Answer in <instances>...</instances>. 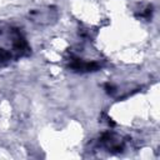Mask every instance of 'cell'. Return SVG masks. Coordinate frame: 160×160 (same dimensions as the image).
I'll use <instances>...</instances> for the list:
<instances>
[{"label": "cell", "instance_id": "obj_1", "mask_svg": "<svg viewBox=\"0 0 160 160\" xmlns=\"http://www.w3.org/2000/svg\"><path fill=\"white\" fill-rule=\"evenodd\" d=\"M71 68L75 70H81V71H90V70H95L98 65L95 62H84L81 60H75L71 64Z\"/></svg>", "mask_w": 160, "mask_h": 160}]
</instances>
